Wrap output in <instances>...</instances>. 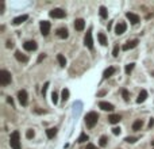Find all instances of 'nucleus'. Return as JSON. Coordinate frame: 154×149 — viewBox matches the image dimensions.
<instances>
[{"label": "nucleus", "mask_w": 154, "mask_h": 149, "mask_svg": "<svg viewBox=\"0 0 154 149\" xmlns=\"http://www.w3.org/2000/svg\"><path fill=\"white\" fill-rule=\"evenodd\" d=\"M97 121H99V115L95 111H91V113H88L85 115V123H87L88 128H93L95 125L97 123Z\"/></svg>", "instance_id": "f257e3e1"}, {"label": "nucleus", "mask_w": 154, "mask_h": 149, "mask_svg": "<svg viewBox=\"0 0 154 149\" xmlns=\"http://www.w3.org/2000/svg\"><path fill=\"white\" fill-rule=\"evenodd\" d=\"M10 145L12 149H20V138H19V131H14L10 137Z\"/></svg>", "instance_id": "f03ea898"}, {"label": "nucleus", "mask_w": 154, "mask_h": 149, "mask_svg": "<svg viewBox=\"0 0 154 149\" xmlns=\"http://www.w3.org/2000/svg\"><path fill=\"white\" fill-rule=\"evenodd\" d=\"M11 73L8 71H6V69H3V71H0V84L1 85H7L11 83Z\"/></svg>", "instance_id": "7ed1b4c3"}, {"label": "nucleus", "mask_w": 154, "mask_h": 149, "mask_svg": "<svg viewBox=\"0 0 154 149\" xmlns=\"http://www.w3.org/2000/svg\"><path fill=\"white\" fill-rule=\"evenodd\" d=\"M84 45L88 48V49H93V39H92V28H89L85 34V38H84Z\"/></svg>", "instance_id": "20e7f679"}, {"label": "nucleus", "mask_w": 154, "mask_h": 149, "mask_svg": "<svg viewBox=\"0 0 154 149\" xmlns=\"http://www.w3.org/2000/svg\"><path fill=\"white\" fill-rule=\"evenodd\" d=\"M65 11L61 10V8H54V10L50 11V16L52 18H56V19H62L65 18Z\"/></svg>", "instance_id": "39448f33"}, {"label": "nucleus", "mask_w": 154, "mask_h": 149, "mask_svg": "<svg viewBox=\"0 0 154 149\" xmlns=\"http://www.w3.org/2000/svg\"><path fill=\"white\" fill-rule=\"evenodd\" d=\"M39 27H41V33H42V35H49L50 33V22L47 21H42L41 22V25H39Z\"/></svg>", "instance_id": "423d86ee"}, {"label": "nucleus", "mask_w": 154, "mask_h": 149, "mask_svg": "<svg viewBox=\"0 0 154 149\" xmlns=\"http://www.w3.org/2000/svg\"><path fill=\"white\" fill-rule=\"evenodd\" d=\"M18 99H19V103H20L22 106H27V92H26L25 89H22V91H19L18 92Z\"/></svg>", "instance_id": "0eeeda50"}, {"label": "nucleus", "mask_w": 154, "mask_h": 149, "mask_svg": "<svg viewBox=\"0 0 154 149\" xmlns=\"http://www.w3.org/2000/svg\"><path fill=\"white\" fill-rule=\"evenodd\" d=\"M23 48H25V50H27V52H34V50H37L38 45H37L35 41H27V42L23 43Z\"/></svg>", "instance_id": "6e6552de"}, {"label": "nucleus", "mask_w": 154, "mask_h": 149, "mask_svg": "<svg viewBox=\"0 0 154 149\" xmlns=\"http://www.w3.org/2000/svg\"><path fill=\"white\" fill-rule=\"evenodd\" d=\"M126 28H127L126 23H124V22H119V23L116 25V27H115V34H118V35H122L123 33L126 31Z\"/></svg>", "instance_id": "1a4fd4ad"}, {"label": "nucleus", "mask_w": 154, "mask_h": 149, "mask_svg": "<svg viewBox=\"0 0 154 149\" xmlns=\"http://www.w3.org/2000/svg\"><path fill=\"white\" fill-rule=\"evenodd\" d=\"M85 27V21L84 19H76L74 21V28H76L77 31H83Z\"/></svg>", "instance_id": "9d476101"}, {"label": "nucleus", "mask_w": 154, "mask_h": 149, "mask_svg": "<svg viewBox=\"0 0 154 149\" xmlns=\"http://www.w3.org/2000/svg\"><path fill=\"white\" fill-rule=\"evenodd\" d=\"M126 18L129 19L133 25H137L138 22H139V16H138L137 14H133V12H127L126 14Z\"/></svg>", "instance_id": "9b49d317"}, {"label": "nucleus", "mask_w": 154, "mask_h": 149, "mask_svg": "<svg viewBox=\"0 0 154 149\" xmlns=\"http://www.w3.org/2000/svg\"><path fill=\"white\" fill-rule=\"evenodd\" d=\"M120 119H122V117H120L119 114H111L108 117V122L112 125H115V123H119Z\"/></svg>", "instance_id": "f8f14e48"}, {"label": "nucleus", "mask_w": 154, "mask_h": 149, "mask_svg": "<svg viewBox=\"0 0 154 149\" xmlns=\"http://www.w3.org/2000/svg\"><path fill=\"white\" fill-rule=\"evenodd\" d=\"M99 107H100L102 110H104V111H112L114 110V106L108 102H100L99 103Z\"/></svg>", "instance_id": "ddd939ff"}, {"label": "nucleus", "mask_w": 154, "mask_h": 149, "mask_svg": "<svg viewBox=\"0 0 154 149\" xmlns=\"http://www.w3.org/2000/svg\"><path fill=\"white\" fill-rule=\"evenodd\" d=\"M138 45V39H133V41H129L126 45H123L122 49L123 50H129V49H134V48Z\"/></svg>", "instance_id": "4468645a"}, {"label": "nucleus", "mask_w": 154, "mask_h": 149, "mask_svg": "<svg viewBox=\"0 0 154 149\" xmlns=\"http://www.w3.org/2000/svg\"><path fill=\"white\" fill-rule=\"evenodd\" d=\"M27 15H20V16H18V18H15L14 21H12V23H14L15 26H18V25H22L23 22H26L27 21Z\"/></svg>", "instance_id": "2eb2a0df"}, {"label": "nucleus", "mask_w": 154, "mask_h": 149, "mask_svg": "<svg viewBox=\"0 0 154 149\" xmlns=\"http://www.w3.org/2000/svg\"><path fill=\"white\" fill-rule=\"evenodd\" d=\"M57 35L60 37V38H68V35H69V33H68V30L65 27H61V28H58L57 30Z\"/></svg>", "instance_id": "dca6fc26"}, {"label": "nucleus", "mask_w": 154, "mask_h": 149, "mask_svg": "<svg viewBox=\"0 0 154 149\" xmlns=\"http://www.w3.org/2000/svg\"><path fill=\"white\" fill-rule=\"evenodd\" d=\"M114 73H115V68H114V67H109V68H107V69L104 71V73H103V77H104V79H108V77H111Z\"/></svg>", "instance_id": "f3484780"}, {"label": "nucleus", "mask_w": 154, "mask_h": 149, "mask_svg": "<svg viewBox=\"0 0 154 149\" xmlns=\"http://www.w3.org/2000/svg\"><path fill=\"white\" fill-rule=\"evenodd\" d=\"M146 98H147V92L145 91V89H142L139 92V95H138V98H137V103H143L145 100H146Z\"/></svg>", "instance_id": "a211bd4d"}, {"label": "nucleus", "mask_w": 154, "mask_h": 149, "mask_svg": "<svg viewBox=\"0 0 154 149\" xmlns=\"http://www.w3.org/2000/svg\"><path fill=\"white\" fill-rule=\"evenodd\" d=\"M15 57H16V60L20 61V62H26V61H27V56H25L23 53H20L19 50L15 52Z\"/></svg>", "instance_id": "6ab92c4d"}, {"label": "nucleus", "mask_w": 154, "mask_h": 149, "mask_svg": "<svg viewBox=\"0 0 154 149\" xmlns=\"http://www.w3.org/2000/svg\"><path fill=\"white\" fill-rule=\"evenodd\" d=\"M57 134V129L56 128H50L46 130V136H47V138H54Z\"/></svg>", "instance_id": "aec40b11"}, {"label": "nucleus", "mask_w": 154, "mask_h": 149, "mask_svg": "<svg viewBox=\"0 0 154 149\" xmlns=\"http://www.w3.org/2000/svg\"><path fill=\"white\" fill-rule=\"evenodd\" d=\"M97 39H99V42H100V45H103V46L107 45V38H105L104 33H99V34H97Z\"/></svg>", "instance_id": "412c9836"}, {"label": "nucleus", "mask_w": 154, "mask_h": 149, "mask_svg": "<svg viewBox=\"0 0 154 149\" xmlns=\"http://www.w3.org/2000/svg\"><path fill=\"white\" fill-rule=\"evenodd\" d=\"M142 126H143V121H142V119H137V121L134 122L133 123V130H141V128H142Z\"/></svg>", "instance_id": "4be33fe9"}, {"label": "nucleus", "mask_w": 154, "mask_h": 149, "mask_svg": "<svg viewBox=\"0 0 154 149\" xmlns=\"http://www.w3.org/2000/svg\"><path fill=\"white\" fill-rule=\"evenodd\" d=\"M57 61H58V64H60L61 67H65V65H66V58H65L62 54H58V56H57Z\"/></svg>", "instance_id": "5701e85b"}, {"label": "nucleus", "mask_w": 154, "mask_h": 149, "mask_svg": "<svg viewBox=\"0 0 154 149\" xmlns=\"http://www.w3.org/2000/svg\"><path fill=\"white\" fill-rule=\"evenodd\" d=\"M88 140H89L88 134H85V133H81V134H80V137L77 138V142H78V144H83V142L88 141Z\"/></svg>", "instance_id": "b1692460"}, {"label": "nucleus", "mask_w": 154, "mask_h": 149, "mask_svg": "<svg viewBox=\"0 0 154 149\" xmlns=\"http://www.w3.org/2000/svg\"><path fill=\"white\" fill-rule=\"evenodd\" d=\"M61 99H62L64 102H66V100L69 99V89H68V88H64V89H62V95H61Z\"/></svg>", "instance_id": "393cba45"}, {"label": "nucleus", "mask_w": 154, "mask_h": 149, "mask_svg": "<svg viewBox=\"0 0 154 149\" xmlns=\"http://www.w3.org/2000/svg\"><path fill=\"white\" fill-rule=\"evenodd\" d=\"M134 67H135V64H134V62H131V64H127V65H126V68H124V72H126L127 74H130L131 72H133Z\"/></svg>", "instance_id": "a878e982"}, {"label": "nucleus", "mask_w": 154, "mask_h": 149, "mask_svg": "<svg viewBox=\"0 0 154 149\" xmlns=\"http://www.w3.org/2000/svg\"><path fill=\"white\" fill-rule=\"evenodd\" d=\"M100 16H102L103 19H105L107 16H108V14H107V8H105L104 6H102V7H100Z\"/></svg>", "instance_id": "bb28decb"}, {"label": "nucleus", "mask_w": 154, "mask_h": 149, "mask_svg": "<svg viewBox=\"0 0 154 149\" xmlns=\"http://www.w3.org/2000/svg\"><path fill=\"white\" fill-rule=\"evenodd\" d=\"M99 144H100V146H105V145H107V137H105V136H102Z\"/></svg>", "instance_id": "cd10ccee"}, {"label": "nucleus", "mask_w": 154, "mask_h": 149, "mask_svg": "<svg viewBox=\"0 0 154 149\" xmlns=\"http://www.w3.org/2000/svg\"><path fill=\"white\" fill-rule=\"evenodd\" d=\"M112 56H114V57H118V56H119V45H115V46H114Z\"/></svg>", "instance_id": "c85d7f7f"}, {"label": "nucleus", "mask_w": 154, "mask_h": 149, "mask_svg": "<svg viewBox=\"0 0 154 149\" xmlns=\"http://www.w3.org/2000/svg\"><path fill=\"white\" fill-rule=\"evenodd\" d=\"M34 130H32V129H28L27 131H26V137H27V138H32V137H34Z\"/></svg>", "instance_id": "c756f323"}, {"label": "nucleus", "mask_w": 154, "mask_h": 149, "mask_svg": "<svg viewBox=\"0 0 154 149\" xmlns=\"http://www.w3.org/2000/svg\"><path fill=\"white\" fill-rule=\"evenodd\" d=\"M52 102L54 103V104H57V103H58V95H57V92H53L52 94Z\"/></svg>", "instance_id": "7c9ffc66"}, {"label": "nucleus", "mask_w": 154, "mask_h": 149, "mask_svg": "<svg viewBox=\"0 0 154 149\" xmlns=\"http://www.w3.org/2000/svg\"><path fill=\"white\" fill-rule=\"evenodd\" d=\"M122 95H123V99L129 102V91L127 89H122Z\"/></svg>", "instance_id": "2f4dec72"}, {"label": "nucleus", "mask_w": 154, "mask_h": 149, "mask_svg": "<svg viewBox=\"0 0 154 149\" xmlns=\"http://www.w3.org/2000/svg\"><path fill=\"white\" fill-rule=\"evenodd\" d=\"M124 141L129 142V144H134V142H137V138H135V137H126Z\"/></svg>", "instance_id": "473e14b6"}, {"label": "nucleus", "mask_w": 154, "mask_h": 149, "mask_svg": "<svg viewBox=\"0 0 154 149\" xmlns=\"http://www.w3.org/2000/svg\"><path fill=\"white\" fill-rule=\"evenodd\" d=\"M112 133H114L115 136L120 134V128H114V129H112Z\"/></svg>", "instance_id": "72a5a7b5"}, {"label": "nucleus", "mask_w": 154, "mask_h": 149, "mask_svg": "<svg viewBox=\"0 0 154 149\" xmlns=\"http://www.w3.org/2000/svg\"><path fill=\"white\" fill-rule=\"evenodd\" d=\"M47 87H49V83H46V84L43 85V88H42V95H43V96H45L46 91H47Z\"/></svg>", "instance_id": "f704fd0d"}, {"label": "nucleus", "mask_w": 154, "mask_h": 149, "mask_svg": "<svg viewBox=\"0 0 154 149\" xmlns=\"http://www.w3.org/2000/svg\"><path fill=\"white\" fill-rule=\"evenodd\" d=\"M6 46H7L8 49H10V48H14V42H12V41H10V39H8V41H7V45H6Z\"/></svg>", "instance_id": "c9c22d12"}, {"label": "nucleus", "mask_w": 154, "mask_h": 149, "mask_svg": "<svg viewBox=\"0 0 154 149\" xmlns=\"http://www.w3.org/2000/svg\"><path fill=\"white\" fill-rule=\"evenodd\" d=\"M87 149H97V148H96V146H95L93 144H88V145H87Z\"/></svg>", "instance_id": "e433bc0d"}, {"label": "nucleus", "mask_w": 154, "mask_h": 149, "mask_svg": "<svg viewBox=\"0 0 154 149\" xmlns=\"http://www.w3.org/2000/svg\"><path fill=\"white\" fill-rule=\"evenodd\" d=\"M45 57H46V56H45L43 53H42V54H39V57H38V62H41V61H42L43 58H45Z\"/></svg>", "instance_id": "4c0bfd02"}, {"label": "nucleus", "mask_w": 154, "mask_h": 149, "mask_svg": "<svg viewBox=\"0 0 154 149\" xmlns=\"http://www.w3.org/2000/svg\"><path fill=\"white\" fill-rule=\"evenodd\" d=\"M154 125V118H150V121H149V128H153Z\"/></svg>", "instance_id": "58836bf2"}, {"label": "nucleus", "mask_w": 154, "mask_h": 149, "mask_svg": "<svg viewBox=\"0 0 154 149\" xmlns=\"http://www.w3.org/2000/svg\"><path fill=\"white\" fill-rule=\"evenodd\" d=\"M7 102H8V103H11V104H14V100L11 99V98H7Z\"/></svg>", "instance_id": "ea45409f"}, {"label": "nucleus", "mask_w": 154, "mask_h": 149, "mask_svg": "<svg viewBox=\"0 0 154 149\" xmlns=\"http://www.w3.org/2000/svg\"><path fill=\"white\" fill-rule=\"evenodd\" d=\"M151 144H153V145H154V141H153V142H151Z\"/></svg>", "instance_id": "a19ab883"}]
</instances>
